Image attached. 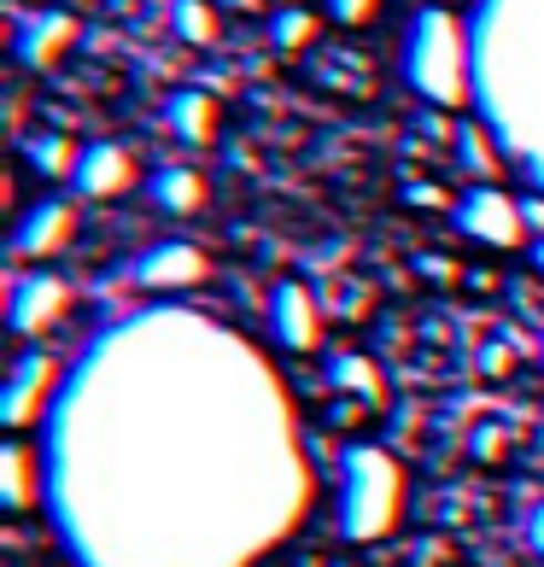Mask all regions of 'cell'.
Listing matches in <instances>:
<instances>
[{"instance_id":"23","label":"cell","mask_w":544,"mask_h":567,"mask_svg":"<svg viewBox=\"0 0 544 567\" xmlns=\"http://www.w3.org/2000/svg\"><path fill=\"white\" fill-rule=\"evenodd\" d=\"M404 199H410V205H439V194H433V187H410Z\"/></svg>"},{"instance_id":"3","label":"cell","mask_w":544,"mask_h":567,"mask_svg":"<svg viewBox=\"0 0 544 567\" xmlns=\"http://www.w3.org/2000/svg\"><path fill=\"white\" fill-rule=\"evenodd\" d=\"M404 82L439 112H463L474 100V30L451 7H422L404 24Z\"/></svg>"},{"instance_id":"25","label":"cell","mask_w":544,"mask_h":567,"mask_svg":"<svg viewBox=\"0 0 544 567\" xmlns=\"http://www.w3.org/2000/svg\"><path fill=\"white\" fill-rule=\"evenodd\" d=\"M538 363H544V340H538Z\"/></svg>"},{"instance_id":"7","label":"cell","mask_w":544,"mask_h":567,"mask_svg":"<svg viewBox=\"0 0 544 567\" xmlns=\"http://www.w3.org/2000/svg\"><path fill=\"white\" fill-rule=\"evenodd\" d=\"M71 310V287L53 276V269H30V276H12L7 287V328L18 340H35V333H48L53 322H65Z\"/></svg>"},{"instance_id":"19","label":"cell","mask_w":544,"mask_h":567,"mask_svg":"<svg viewBox=\"0 0 544 567\" xmlns=\"http://www.w3.org/2000/svg\"><path fill=\"white\" fill-rule=\"evenodd\" d=\"M269 35H276V48H281V53H299V48H310V35H317V12L281 7V12H276V24H269Z\"/></svg>"},{"instance_id":"2","label":"cell","mask_w":544,"mask_h":567,"mask_svg":"<svg viewBox=\"0 0 544 567\" xmlns=\"http://www.w3.org/2000/svg\"><path fill=\"white\" fill-rule=\"evenodd\" d=\"M474 100L504 158L544 194V0H486L474 18Z\"/></svg>"},{"instance_id":"5","label":"cell","mask_w":544,"mask_h":567,"mask_svg":"<svg viewBox=\"0 0 544 567\" xmlns=\"http://www.w3.org/2000/svg\"><path fill=\"white\" fill-rule=\"evenodd\" d=\"M59 392H65V369L53 363L48 351H24L7 374V386H0V427H7L12 439L30 433L35 422H48Z\"/></svg>"},{"instance_id":"11","label":"cell","mask_w":544,"mask_h":567,"mask_svg":"<svg viewBox=\"0 0 544 567\" xmlns=\"http://www.w3.org/2000/svg\"><path fill=\"white\" fill-rule=\"evenodd\" d=\"M269 333L281 340V351H317L322 346V310L310 299V287H299V281L269 287Z\"/></svg>"},{"instance_id":"8","label":"cell","mask_w":544,"mask_h":567,"mask_svg":"<svg viewBox=\"0 0 544 567\" xmlns=\"http://www.w3.org/2000/svg\"><path fill=\"white\" fill-rule=\"evenodd\" d=\"M130 276L146 292H187V287L212 281V258H205L194 240H158V246H146L141 258H135Z\"/></svg>"},{"instance_id":"15","label":"cell","mask_w":544,"mask_h":567,"mask_svg":"<svg viewBox=\"0 0 544 567\" xmlns=\"http://www.w3.org/2000/svg\"><path fill=\"white\" fill-rule=\"evenodd\" d=\"M164 130L187 146H212L217 141V100L205 89H176L164 100Z\"/></svg>"},{"instance_id":"10","label":"cell","mask_w":544,"mask_h":567,"mask_svg":"<svg viewBox=\"0 0 544 567\" xmlns=\"http://www.w3.org/2000/svg\"><path fill=\"white\" fill-rule=\"evenodd\" d=\"M135 182H141V164L123 141H89L76 158V176H71V187L82 199H117V194H130Z\"/></svg>"},{"instance_id":"9","label":"cell","mask_w":544,"mask_h":567,"mask_svg":"<svg viewBox=\"0 0 544 567\" xmlns=\"http://www.w3.org/2000/svg\"><path fill=\"white\" fill-rule=\"evenodd\" d=\"M76 235V205L71 199H35L24 217L12 223V258L18 264H48L53 251H65Z\"/></svg>"},{"instance_id":"1","label":"cell","mask_w":544,"mask_h":567,"mask_svg":"<svg viewBox=\"0 0 544 567\" xmlns=\"http://www.w3.org/2000/svg\"><path fill=\"white\" fill-rule=\"evenodd\" d=\"M41 456L76 567H253L317 492L276 369L187 310H146L82 346Z\"/></svg>"},{"instance_id":"14","label":"cell","mask_w":544,"mask_h":567,"mask_svg":"<svg viewBox=\"0 0 544 567\" xmlns=\"http://www.w3.org/2000/svg\"><path fill=\"white\" fill-rule=\"evenodd\" d=\"M205 176L199 171H187V164H158L153 176H146V205L164 217H194L199 205H205Z\"/></svg>"},{"instance_id":"4","label":"cell","mask_w":544,"mask_h":567,"mask_svg":"<svg viewBox=\"0 0 544 567\" xmlns=\"http://www.w3.org/2000/svg\"><path fill=\"white\" fill-rule=\"evenodd\" d=\"M404 515V468L381 445H351L340 456V533L351 544H374Z\"/></svg>"},{"instance_id":"18","label":"cell","mask_w":544,"mask_h":567,"mask_svg":"<svg viewBox=\"0 0 544 567\" xmlns=\"http://www.w3.org/2000/svg\"><path fill=\"white\" fill-rule=\"evenodd\" d=\"M171 30L187 41V48H212L217 41V12L205 0H171Z\"/></svg>"},{"instance_id":"26","label":"cell","mask_w":544,"mask_h":567,"mask_svg":"<svg viewBox=\"0 0 544 567\" xmlns=\"http://www.w3.org/2000/svg\"><path fill=\"white\" fill-rule=\"evenodd\" d=\"M333 567H351V561H333Z\"/></svg>"},{"instance_id":"21","label":"cell","mask_w":544,"mask_h":567,"mask_svg":"<svg viewBox=\"0 0 544 567\" xmlns=\"http://www.w3.org/2000/svg\"><path fill=\"white\" fill-rule=\"evenodd\" d=\"M469 451H474L480 462H497V456H504V451H510V433L486 422V427H474V433H469Z\"/></svg>"},{"instance_id":"16","label":"cell","mask_w":544,"mask_h":567,"mask_svg":"<svg viewBox=\"0 0 544 567\" xmlns=\"http://www.w3.org/2000/svg\"><path fill=\"white\" fill-rule=\"evenodd\" d=\"M328 386L333 392H358L369 410L387 404V381H381V369H374L369 357H333V363H328Z\"/></svg>"},{"instance_id":"24","label":"cell","mask_w":544,"mask_h":567,"mask_svg":"<svg viewBox=\"0 0 544 567\" xmlns=\"http://www.w3.org/2000/svg\"><path fill=\"white\" fill-rule=\"evenodd\" d=\"M533 269H538V276H544V240H533Z\"/></svg>"},{"instance_id":"20","label":"cell","mask_w":544,"mask_h":567,"mask_svg":"<svg viewBox=\"0 0 544 567\" xmlns=\"http://www.w3.org/2000/svg\"><path fill=\"white\" fill-rule=\"evenodd\" d=\"M374 12H381V0H328V18L340 30H363Z\"/></svg>"},{"instance_id":"22","label":"cell","mask_w":544,"mask_h":567,"mask_svg":"<svg viewBox=\"0 0 544 567\" xmlns=\"http://www.w3.org/2000/svg\"><path fill=\"white\" fill-rule=\"evenodd\" d=\"M527 544H533V550L544 556V503H538V509H533V520H527Z\"/></svg>"},{"instance_id":"17","label":"cell","mask_w":544,"mask_h":567,"mask_svg":"<svg viewBox=\"0 0 544 567\" xmlns=\"http://www.w3.org/2000/svg\"><path fill=\"white\" fill-rule=\"evenodd\" d=\"M24 153H30V164H35L41 176H53V182H71V176H76V158H82V146H71L65 135H35V141L24 146Z\"/></svg>"},{"instance_id":"13","label":"cell","mask_w":544,"mask_h":567,"mask_svg":"<svg viewBox=\"0 0 544 567\" xmlns=\"http://www.w3.org/2000/svg\"><path fill=\"white\" fill-rule=\"evenodd\" d=\"M71 41H76V18L59 12V7H41V12H30V18H18L12 53H18V65L48 71V65H59V59L71 53Z\"/></svg>"},{"instance_id":"6","label":"cell","mask_w":544,"mask_h":567,"mask_svg":"<svg viewBox=\"0 0 544 567\" xmlns=\"http://www.w3.org/2000/svg\"><path fill=\"white\" fill-rule=\"evenodd\" d=\"M451 217H456V228H463L469 240L497 246V251L527 240V212H521V199L510 194V187H497V182H474L469 194L451 205Z\"/></svg>"},{"instance_id":"12","label":"cell","mask_w":544,"mask_h":567,"mask_svg":"<svg viewBox=\"0 0 544 567\" xmlns=\"http://www.w3.org/2000/svg\"><path fill=\"white\" fill-rule=\"evenodd\" d=\"M48 497V456L24 445V433L0 445V509L7 515H30Z\"/></svg>"}]
</instances>
